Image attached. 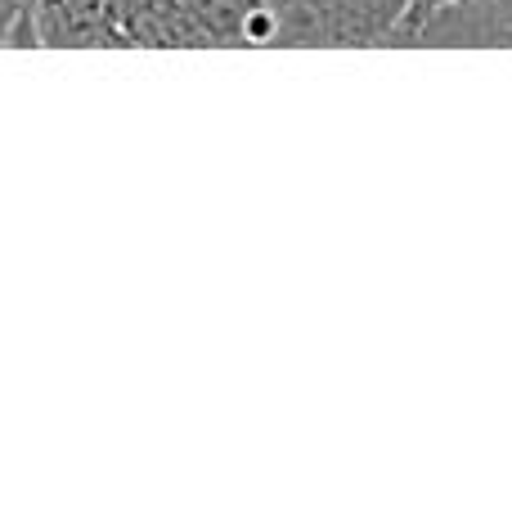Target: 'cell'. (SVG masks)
Returning <instances> with one entry per match:
<instances>
[{"mask_svg":"<svg viewBox=\"0 0 512 512\" xmlns=\"http://www.w3.org/2000/svg\"><path fill=\"white\" fill-rule=\"evenodd\" d=\"M409 0H265L274 14V45H391Z\"/></svg>","mask_w":512,"mask_h":512,"instance_id":"6da1fadb","label":"cell"},{"mask_svg":"<svg viewBox=\"0 0 512 512\" xmlns=\"http://www.w3.org/2000/svg\"><path fill=\"white\" fill-rule=\"evenodd\" d=\"M32 32L50 50H122L113 0H32Z\"/></svg>","mask_w":512,"mask_h":512,"instance_id":"7a4b0ae2","label":"cell"},{"mask_svg":"<svg viewBox=\"0 0 512 512\" xmlns=\"http://www.w3.org/2000/svg\"><path fill=\"white\" fill-rule=\"evenodd\" d=\"M113 23L122 45L144 50H207V36L189 18L185 0H113Z\"/></svg>","mask_w":512,"mask_h":512,"instance_id":"3957f363","label":"cell"},{"mask_svg":"<svg viewBox=\"0 0 512 512\" xmlns=\"http://www.w3.org/2000/svg\"><path fill=\"white\" fill-rule=\"evenodd\" d=\"M207 45H274V14L265 0H185Z\"/></svg>","mask_w":512,"mask_h":512,"instance_id":"277c9868","label":"cell"},{"mask_svg":"<svg viewBox=\"0 0 512 512\" xmlns=\"http://www.w3.org/2000/svg\"><path fill=\"white\" fill-rule=\"evenodd\" d=\"M0 45H36L32 0H0Z\"/></svg>","mask_w":512,"mask_h":512,"instance_id":"5b68a950","label":"cell"},{"mask_svg":"<svg viewBox=\"0 0 512 512\" xmlns=\"http://www.w3.org/2000/svg\"><path fill=\"white\" fill-rule=\"evenodd\" d=\"M445 5H454V0H409V5H405V18H400V27H396V41H391V45H400L418 23H423V18H432L436 9H445Z\"/></svg>","mask_w":512,"mask_h":512,"instance_id":"8992f818","label":"cell"}]
</instances>
